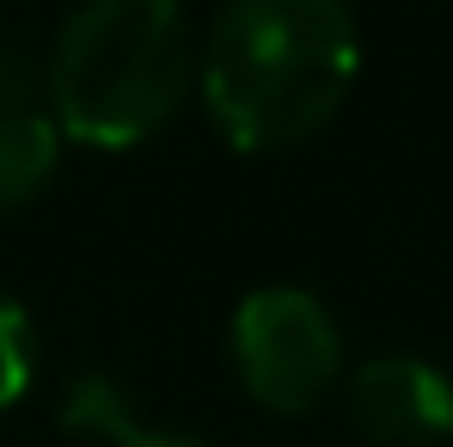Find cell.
<instances>
[{
    "label": "cell",
    "mask_w": 453,
    "mask_h": 447,
    "mask_svg": "<svg viewBox=\"0 0 453 447\" xmlns=\"http://www.w3.org/2000/svg\"><path fill=\"white\" fill-rule=\"evenodd\" d=\"M62 429L80 442H111V447H209L203 435H184V429H142L129 417V398L111 386V380H80L62 405Z\"/></svg>",
    "instance_id": "5b68a950"
},
{
    "label": "cell",
    "mask_w": 453,
    "mask_h": 447,
    "mask_svg": "<svg viewBox=\"0 0 453 447\" xmlns=\"http://www.w3.org/2000/svg\"><path fill=\"white\" fill-rule=\"evenodd\" d=\"M37 111V68L19 43H0V117Z\"/></svg>",
    "instance_id": "ba28073f"
},
{
    "label": "cell",
    "mask_w": 453,
    "mask_h": 447,
    "mask_svg": "<svg viewBox=\"0 0 453 447\" xmlns=\"http://www.w3.org/2000/svg\"><path fill=\"white\" fill-rule=\"evenodd\" d=\"M31 325H25V312L12 306V300H0V411L12 405V398H25V386H31Z\"/></svg>",
    "instance_id": "52a82bcc"
},
{
    "label": "cell",
    "mask_w": 453,
    "mask_h": 447,
    "mask_svg": "<svg viewBox=\"0 0 453 447\" xmlns=\"http://www.w3.org/2000/svg\"><path fill=\"white\" fill-rule=\"evenodd\" d=\"M62 135L43 111H19L0 117V209H19L25 197H37L56 172Z\"/></svg>",
    "instance_id": "8992f818"
},
{
    "label": "cell",
    "mask_w": 453,
    "mask_h": 447,
    "mask_svg": "<svg viewBox=\"0 0 453 447\" xmlns=\"http://www.w3.org/2000/svg\"><path fill=\"white\" fill-rule=\"evenodd\" d=\"M349 423L368 447H441L453 435V380L417 356H374L349 380Z\"/></svg>",
    "instance_id": "277c9868"
},
{
    "label": "cell",
    "mask_w": 453,
    "mask_h": 447,
    "mask_svg": "<svg viewBox=\"0 0 453 447\" xmlns=\"http://www.w3.org/2000/svg\"><path fill=\"white\" fill-rule=\"evenodd\" d=\"M233 362L257 405L270 411H312L343 368L337 319L295 282L251 289L233 312Z\"/></svg>",
    "instance_id": "3957f363"
},
{
    "label": "cell",
    "mask_w": 453,
    "mask_h": 447,
    "mask_svg": "<svg viewBox=\"0 0 453 447\" xmlns=\"http://www.w3.org/2000/svg\"><path fill=\"white\" fill-rule=\"evenodd\" d=\"M196 43L172 0H98L80 6L50 56V98L74 142L129 148L153 135L190 92Z\"/></svg>",
    "instance_id": "7a4b0ae2"
},
{
    "label": "cell",
    "mask_w": 453,
    "mask_h": 447,
    "mask_svg": "<svg viewBox=\"0 0 453 447\" xmlns=\"http://www.w3.org/2000/svg\"><path fill=\"white\" fill-rule=\"evenodd\" d=\"M356 62L362 37L337 0H239L209 31L203 98L233 148H288L343 104Z\"/></svg>",
    "instance_id": "6da1fadb"
}]
</instances>
